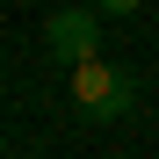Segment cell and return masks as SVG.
<instances>
[{"mask_svg":"<svg viewBox=\"0 0 159 159\" xmlns=\"http://www.w3.org/2000/svg\"><path fill=\"white\" fill-rule=\"evenodd\" d=\"M72 101H80V116L116 123V116H130V109H138V80L94 51V58H80V65H72Z\"/></svg>","mask_w":159,"mask_h":159,"instance_id":"cell-1","label":"cell"},{"mask_svg":"<svg viewBox=\"0 0 159 159\" xmlns=\"http://www.w3.org/2000/svg\"><path fill=\"white\" fill-rule=\"evenodd\" d=\"M43 51H51L58 65L94 58V51H101V7H94V0H80V7H51V15H43Z\"/></svg>","mask_w":159,"mask_h":159,"instance_id":"cell-2","label":"cell"},{"mask_svg":"<svg viewBox=\"0 0 159 159\" xmlns=\"http://www.w3.org/2000/svg\"><path fill=\"white\" fill-rule=\"evenodd\" d=\"M94 7H101V15H138L145 0H94Z\"/></svg>","mask_w":159,"mask_h":159,"instance_id":"cell-3","label":"cell"}]
</instances>
